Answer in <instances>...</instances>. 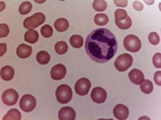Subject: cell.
<instances>
[{"label":"cell","mask_w":161,"mask_h":120,"mask_svg":"<svg viewBox=\"0 0 161 120\" xmlns=\"http://www.w3.org/2000/svg\"><path fill=\"white\" fill-rule=\"evenodd\" d=\"M118 41L115 35L105 28L93 30L88 35L85 49L93 62L100 64L110 61L118 50Z\"/></svg>","instance_id":"cell-1"},{"label":"cell","mask_w":161,"mask_h":120,"mask_svg":"<svg viewBox=\"0 0 161 120\" xmlns=\"http://www.w3.org/2000/svg\"><path fill=\"white\" fill-rule=\"evenodd\" d=\"M55 95L58 102L62 104H67L73 97L71 88L67 84L59 86L56 90Z\"/></svg>","instance_id":"cell-2"},{"label":"cell","mask_w":161,"mask_h":120,"mask_svg":"<svg viewBox=\"0 0 161 120\" xmlns=\"http://www.w3.org/2000/svg\"><path fill=\"white\" fill-rule=\"evenodd\" d=\"M45 21V16L42 13H36L24 20L23 25L26 29L33 30L43 24Z\"/></svg>","instance_id":"cell-3"},{"label":"cell","mask_w":161,"mask_h":120,"mask_svg":"<svg viewBox=\"0 0 161 120\" xmlns=\"http://www.w3.org/2000/svg\"><path fill=\"white\" fill-rule=\"evenodd\" d=\"M133 59L131 55L124 53L118 57L114 62L115 68L119 72H125L132 65Z\"/></svg>","instance_id":"cell-4"},{"label":"cell","mask_w":161,"mask_h":120,"mask_svg":"<svg viewBox=\"0 0 161 120\" xmlns=\"http://www.w3.org/2000/svg\"><path fill=\"white\" fill-rule=\"evenodd\" d=\"M124 46L127 51L130 52H136L141 49V41L134 35H128L124 38Z\"/></svg>","instance_id":"cell-5"},{"label":"cell","mask_w":161,"mask_h":120,"mask_svg":"<svg viewBox=\"0 0 161 120\" xmlns=\"http://www.w3.org/2000/svg\"><path fill=\"white\" fill-rule=\"evenodd\" d=\"M37 102L35 97L31 95H25L19 102V106L22 111L28 113L33 111L36 106Z\"/></svg>","instance_id":"cell-6"},{"label":"cell","mask_w":161,"mask_h":120,"mask_svg":"<svg viewBox=\"0 0 161 120\" xmlns=\"http://www.w3.org/2000/svg\"><path fill=\"white\" fill-rule=\"evenodd\" d=\"M91 86L92 84L89 80L83 78L79 79L75 83V91L80 96H84L89 93Z\"/></svg>","instance_id":"cell-7"},{"label":"cell","mask_w":161,"mask_h":120,"mask_svg":"<svg viewBox=\"0 0 161 120\" xmlns=\"http://www.w3.org/2000/svg\"><path fill=\"white\" fill-rule=\"evenodd\" d=\"M19 95L16 90L13 89L7 90L2 95V101L8 106H13L16 104L19 99Z\"/></svg>","instance_id":"cell-8"},{"label":"cell","mask_w":161,"mask_h":120,"mask_svg":"<svg viewBox=\"0 0 161 120\" xmlns=\"http://www.w3.org/2000/svg\"><path fill=\"white\" fill-rule=\"evenodd\" d=\"M91 98L93 102L97 104L104 102L107 98V93L103 88L96 87L93 88L91 92Z\"/></svg>","instance_id":"cell-9"},{"label":"cell","mask_w":161,"mask_h":120,"mask_svg":"<svg viewBox=\"0 0 161 120\" xmlns=\"http://www.w3.org/2000/svg\"><path fill=\"white\" fill-rule=\"evenodd\" d=\"M67 72L66 67L62 64H57L53 66L51 71V76L54 80H60L65 77Z\"/></svg>","instance_id":"cell-10"},{"label":"cell","mask_w":161,"mask_h":120,"mask_svg":"<svg viewBox=\"0 0 161 120\" xmlns=\"http://www.w3.org/2000/svg\"><path fill=\"white\" fill-rule=\"evenodd\" d=\"M58 116L60 120H74L76 118V113L73 108L67 106L61 108Z\"/></svg>","instance_id":"cell-11"},{"label":"cell","mask_w":161,"mask_h":120,"mask_svg":"<svg viewBox=\"0 0 161 120\" xmlns=\"http://www.w3.org/2000/svg\"><path fill=\"white\" fill-rule=\"evenodd\" d=\"M129 113L128 108L123 104H118L114 108V116L118 120H126L128 118Z\"/></svg>","instance_id":"cell-12"},{"label":"cell","mask_w":161,"mask_h":120,"mask_svg":"<svg viewBox=\"0 0 161 120\" xmlns=\"http://www.w3.org/2000/svg\"><path fill=\"white\" fill-rule=\"evenodd\" d=\"M128 77L130 81L136 85H140L145 80L144 74L139 69L134 68L130 72Z\"/></svg>","instance_id":"cell-13"},{"label":"cell","mask_w":161,"mask_h":120,"mask_svg":"<svg viewBox=\"0 0 161 120\" xmlns=\"http://www.w3.org/2000/svg\"><path fill=\"white\" fill-rule=\"evenodd\" d=\"M32 52V47L26 44H21L17 48V55L20 58H27L30 56Z\"/></svg>","instance_id":"cell-14"},{"label":"cell","mask_w":161,"mask_h":120,"mask_svg":"<svg viewBox=\"0 0 161 120\" xmlns=\"http://www.w3.org/2000/svg\"><path fill=\"white\" fill-rule=\"evenodd\" d=\"M14 74V69L10 66H5L1 70V77L3 80L6 81L12 80Z\"/></svg>","instance_id":"cell-15"},{"label":"cell","mask_w":161,"mask_h":120,"mask_svg":"<svg viewBox=\"0 0 161 120\" xmlns=\"http://www.w3.org/2000/svg\"><path fill=\"white\" fill-rule=\"evenodd\" d=\"M54 28L59 32H64L69 28V22L66 19L59 18L55 21L54 24Z\"/></svg>","instance_id":"cell-16"},{"label":"cell","mask_w":161,"mask_h":120,"mask_svg":"<svg viewBox=\"0 0 161 120\" xmlns=\"http://www.w3.org/2000/svg\"><path fill=\"white\" fill-rule=\"evenodd\" d=\"M39 34L36 31L29 30L24 35V40L31 44H35L38 41Z\"/></svg>","instance_id":"cell-17"},{"label":"cell","mask_w":161,"mask_h":120,"mask_svg":"<svg viewBox=\"0 0 161 120\" xmlns=\"http://www.w3.org/2000/svg\"><path fill=\"white\" fill-rule=\"evenodd\" d=\"M36 59L37 62L41 65H46L50 62L51 56L47 52L45 51H41L37 53Z\"/></svg>","instance_id":"cell-18"},{"label":"cell","mask_w":161,"mask_h":120,"mask_svg":"<svg viewBox=\"0 0 161 120\" xmlns=\"http://www.w3.org/2000/svg\"><path fill=\"white\" fill-rule=\"evenodd\" d=\"M70 43L73 47L79 49L82 47L84 40L82 37L79 35H74L70 38Z\"/></svg>","instance_id":"cell-19"},{"label":"cell","mask_w":161,"mask_h":120,"mask_svg":"<svg viewBox=\"0 0 161 120\" xmlns=\"http://www.w3.org/2000/svg\"><path fill=\"white\" fill-rule=\"evenodd\" d=\"M140 89L142 92L148 95L152 93L154 89V86L150 80H145L140 84Z\"/></svg>","instance_id":"cell-20"},{"label":"cell","mask_w":161,"mask_h":120,"mask_svg":"<svg viewBox=\"0 0 161 120\" xmlns=\"http://www.w3.org/2000/svg\"><path fill=\"white\" fill-rule=\"evenodd\" d=\"M20 119L21 114L17 109H10L3 118V120H20Z\"/></svg>","instance_id":"cell-21"},{"label":"cell","mask_w":161,"mask_h":120,"mask_svg":"<svg viewBox=\"0 0 161 120\" xmlns=\"http://www.w3.org/2000/svg\"><path fill=\"white\" fill-rule=\"evenodd\" d=\"M115 24L118 27L121 29H127L131 27L132 22L130 17L123 20H118L115 19Z\"/></svg>","instance_id":"cell-22"},{"label":"cell","mask_w":161,"mask_h":120,"mask_svg":"<svg viewBox=\"0 0 161 120\" xmlns=\"http://www.w3.org/2000/svg\"><path fill=\"white\" fill-rule=\"evenodd\" d=\"M108 16L104 13L97 14L94 18L95 24L98 26L105 25L108 23Z\"/></svg>","instance_id":"cell-23"},{"label":"cell","mask_w":161,"mask_h":120,"mask_svg":"<svg viewBox=\"0 0 161 120\" xmlns=\"http://www.w3.org/2000/svg\"><path fill=\"white\" fill-rule=\"evenodd\" d=\"M68 47L67 44L64 41H59L55 45V50L59 55H64L68 51Z\"/></svg>","instance_id":"cell-24"},{"label":"cell","mask_w":161,"mask_h":120,"mask_svg":"<svg viewBox=\"0 0 161 120\" xmlns=\"http://www.w3.org/2000/svg\"><path fill=\"white\" fill-rule=\"evenodd\" d=\"M92 7L93 9L98 12H102L106 9L108 7L107 3L105 1L102 0H96L93 2Z\"/></svg>","instance_id":"cell-25"},{"label":"cell","mask_w":161,"mask_h":120,"mask_svg":"<svg viewBox=\"0 0 161 120\" xmlns=\"http://www.w3.org/2000/svg\"><path fill=\"white\" fill-rule=\"evenodd\" d=\"M32 5L31 2L26 1L23 2L19 7V12L21 15H25L28 14L31 11Z\"/></svg>","instance_id":"cell-26"},{"label":"cell","mask_w":161,"mask_h":120,"mask_svg":"<svg viewBox=\"0 0 161 120\" xmlns=\"http://www.w3.org/2000/svg\"><path fill=\"white\" fill-rule=\"evenodd\" d=\"M40 33L44 38H51L53 35V28L49 25H45L41 28Z\"/></svg>","instance_id":"cell-27"},{"label":"cell","mask_w":161,"mask_h":120,"mask_svg":"<svg viewBox=\"0 0 161 120\" xmlns=\"http://www.w3.org/2000/svg\"><path fill=\"white\" fill-rule=\"evenodd\" d=\"M115 19L118 20H123L127 18L128 16L126 11L124 9H119L115 11L114 13Z\"/></svg>","instance_id":"cell-28"},{"label":"cell","mask_w":161,"mask_h":120,"mask_svg":"<svg viewBox=\"0 0 161 120\" xmlns=\"http://www.w3.org/2000/svg\"><path fill=\"white\" fill-rule=\"evenodd\" d=\"M149 41L150 43L156 46L158 45L159 43L160 38H159V35H158V33L156 32H152L148 36Z\"/></svg>","instance_id":"cell-29"},{"label":"cell","mask_w":161,"mask_h":120,"mask_svg":"<svg viewBox=\"0 0 161 120\" xmlns=\"http://www.w3.org/2000/svg\"><path fill=\"white\" fill-rule=\"evenodd\" d=\"M9 28L6 24H1L0 25V37L1 38H5L7 37L9 33Z\"/></svg>","instance_id":"cell-30"},{"label":"cell","mask_w":161,"mask_h":120,"mask_svg":"<svg viewBox=\"0 0 161 120\" xmlns=\"http://www.w3.org/2000/svg\"><path fill=\"white\" fill-rule=\"evenodd\" d=\"M161 53H156L153 58V62L154 65L158 68H161Z\"/></svg>","instance_id":"cell-31"},{"label":"cell","mask_w":161,"mask_h":120,"mask_svg":"<svg viewBox=\"0 0 161 120\" xmlns=\"http://www.w3.org/2000/svg\"><path fill=\"white\" fill-rule=\"evenodd\" d=\"M161 72L157 71L154 74V79L155 83L158 86H161Z\"/></svg>","instance_id":"cell-32"},{"label":"cell","mask_w":161,"mask_h":120,"mask_svg":"<svg viewBox=\"0 0 161 120\" xmlns=\"http://www.w3.org/2000/svg\"><path fill=\"white\" fill-rule=\"evenodd\" d=\"M133 6L134 8L136 11H142L143 9V8H144L143 4L141 2L137 1H134L133 2Z\"/></svg>","instance_id":"cell-33"},{"label":"cell","mask_w":161,"mask_h":120,"mask_svg":"<svg viewBox=\"0 0 161 120\" xmlns=\"http://www.w3.org/2000/svg\"><path fill=\"white\" fill-rule=\"evenodd\" d=\"M114 3L117 7H126L128 5V1H114Z\"/></svg>","instance_id":"cell-34"},{"label":"cell","mask_w":161,"mask_h":120,"mask_svg":"<svg viewBox=\"0 0 161 120\" xmlns=\"http://www.w3.org/2000/svg\"><path fill=\"white\" fill-rule=\"evenodd\" d=\"M7 50V44L6 43H1L0 44V56L1 57H2V56H3L6 53Z\"/></svg>","instance_id":"cell-35"},{"label":"cell","mask_w":161,"mask_h":120,"mask_svg":"<svg viewBox=\"0 0 161 120\" xmlns=\"http://www.w3.org/2000/svg\"><path fill=\"white\" fill-rule=\"evenodd\" d=\"M6 7L5 3L3 2H1V11H2Z\"/></svg>","instance_id":"cell-36"},{"label":"cell","mask_w":161,"mask_h":120,"mask_svg":"<svg viewBox=\"0 0 161 120\" xmlns=\"http://www.w3.org/2000/svg\"><path fill=\"white\" fill-rule=\"evenodd\" d=\"M143 118H144V119H147V120H150V118H147V117H142V118H139V120H141V119H143Z\"/></svg>","instance_id":"cell-37"},{"label":"cell","mask_w":161,"mask_h":120,"mask_svg":"<svg viewBox=\"0 0 161 120\" xmlns=\"http://www.w3.org/2000/svg\"><path fill=\"white\" fill-rule=\"evenodd\" d=\"M35 2H37V3H42V2H45V1H40V2H39V1H35Z\"/></svg>","instance_id":"cell-38"}]
</instances>
